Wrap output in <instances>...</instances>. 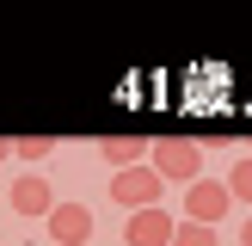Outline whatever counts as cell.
Wrapping results in <instances>:
<instances>
[{
  "label": "cell",
  "instance_id": "277c9868",
  "mask_svg": "<svg viewBox=\"0 0 252 246\" xmlns=\"http://www.w3.org/2000/svg\"><path fill=\"white\" fill-rule=\"evenodd\" d=\"M43 221H49V246H86L93 240V209L86 203H56Z\"/></svg>",
  "mask_w": 252,
  "mask_h": 246
},
{
  "label": "cell",
  "instance_id": "7c38bea8",
  "mask_svg": "<svg viewBox=\"0 0 252 246\" xmlns=\"http://www.w3.org/2000/svg\"><path fill=\"white\" fill-rule=\"evenodd\" d=\"M240 246H252V215H246V228H240Z\"/></svg>",
  "mask_w": 252,
  "mask_h": 246
},
{
  "label": "cell",
  "instance_id": "5b68a950",
  "mask_svg": "<svg viewBox=\"0 0 252 246\" xmlns=\"http://www.w3.org/2000/svg\"><path fill=\"white\" fill-rule=\"evenodd\" d=\"M172 228H179V215H166V209H135L129 221H123V246H172Z\"/></svg>",
  "mask_w": 252,
  "mask_h": 246
},
{
  "label": "cell",
  "instance_id": "ba28073f",
  "mask_svg": "<svg viewBox=\"0 0 252 246\" xmlns=\"http://www.w3.org/2000/svg\"><path fill=\"white\" fill-rule=\"evenodd\" d=\"M221 184H228V197H234V203H252V160L228 166V179H221Z\"/></svg>",
  "mask_w": 252,
  "mask_h": 246
},
{
  "label": "cell",
  "instance_id": "3957f363",
  "mask_svg": "<svg viewBox=\"0 0 252 246\" xmlns=\"http://www.w3.org/2000/svg\"><path fill=\"white\" fill-rule=\"evenodd\" d=\"M160 191H166V184H160L148 166H123V172H111V197H117L129 215H135V209H154Z\"/></svg>",
  "mask_w": 252,
  "mask_h": 246
},
{
  "label": "cell",
  "instance_id": "5bb4252c",
  "mask_svg": "<svg viewBox=\"0 0 252 246\" xmlns=\"http://www.w3.org/2000/svg\"><path fill=\"white\" fill-rule=\"evenodd\" d=\"M43 246H49V240H43Z\"/></svg>",
  "mask_w": 252,
  "mask_h": 246
},
{
  "label": "cell",
  "instance_id": "8992f818",
  "mask_svg": "<svg viewBox=\"0 0 252 246\" xmlns=\"http://www.w3.org/2000/svg\"><path fill=\"white\" fill-rule=\"evenodd\" d=\"M12 209H19V215H49V209H56V191H49L43 172H25V179L12 184Z\"/></svg>",
  "mask_w": 252,
  "mask_h": 246
},
{
  "label": "cell",
  "instance_id": "6da1fadb",
  "mask_svg": "<svg viewBox=\"0 0 252 246\" xmlns=\"http://www.w3.org/2000/svg\"><path fill=\"white\" fill-rule=\"evenodd\" d=\"M148 172H154L160 184H197L203 179V142H185V135L148 142Z\"/></svg>",
  "mask_w": 252,
  "mask_h": 246
},
{
  "label": "cell",
  "instance_id": "8fae6325",
  "mask_svg": "<svg viewBox=\"0 0 252 246\" xmlns=\"http://www.w3.org/2000/svg\"><path fill=\"white\" fill-rule=\"evenodd\" d=\"M6 160H12V142H6V135H0V166H6Z\"/></svg>",
  "mask_w": 252,
  "mask_h": 246
},
{
  "label": "cell",
  "instance_id": "9c48e42d",
  "mask_svg": "<svg viewBox=\"0 0 252 246\" xmlns=\"http://www.w3.org/2000/svg\"><path fill=\"white\" fill-rule=\"evenodd\" d=\"M49 154H56L49 135H19V142H12V160H49Z\"/></svg>",
  "mask_w": 252,
  "mask_h": 246
},
{
  "label": "cell",
  "instance_id": "30bf717a",
  "mask_svg": "<svg viewBox=\"0 0 252 246\" xmlns=\"http://www.w3.org/2000/svg\"><path fill=\"white\" fill-rule=\"evenodd\" d=\"M172 246H216V228H197V221H179V228H172Z\"/></svg>",
  "mask_w": 252,
  "mask_h": 246
},
{
  "label": "cell",
  "instance_id": "4fadbf2b",
  "mask_svg": "<svg viewBox=\"0 0 252 246\" xmlns=\"http://www.w3.org/2000/svg\"><path fill=\"white\" fill-rule=\"evenodd\" d=\"M246 160H252V142H246Z\"/></svg>",
  "mask_w": 252,
  "mask_h": 246
},
{
  "label": "cell",
  "instance_id": "52a82bcc",
  "mask_svg": "<svg viewBox=\"0 0 252 246\" xmlns=\"http://www.w3.org/2000/svg\"><path fill=\"white\" fill-rule=\"evenodd\" d=\"M98 160H105L111 172L142 166V160H148V142H142V135H105V142H98Z\"/></svg>",
  "mask_w": 252,
  "mask_h": 246
},
{
  "label": "cell",
  "instance_id": "7a4b0ae2",
  "mask_svg": "<svg viewBox=\"0 0 252 246\" xmlns=\"http://www.w3.org/2000/svg\"><path fill=\"white\" fill-rule=\"evenodd\" d=\"M228 209H234V197H228V184H221V179H197V184H185V215H191L197 228H216Z\"/></svg>",
  "mask_w": 252,
  "mask_h": 246
}]
</instances>
